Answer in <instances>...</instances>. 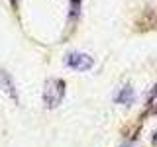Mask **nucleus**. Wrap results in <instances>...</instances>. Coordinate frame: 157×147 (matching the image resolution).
Segmentation results:
<instances>
[{
  "mask_svg": "<svg viewBox=\"0 0 157 147\" xmlns=\"http://www.w3.org/2000/svg\"><path fill=\"white\" fill-rule=\"evenodd\" d=\"M63 96H65V81L61 78H49L43 86V104L45 108L53 110L63 102Z\"/></svg>",
  "mask_w": 157,
  "mask_h": 147,
  "instance_id": "obj_1",
  "label": "nucleus"
},
{
  "mask_svg": "<svg viewBox=\"0 0 157 147\" xmlns=\"http://www.w3.org/2000/svg\"><path fill=\"white\" fill-rule=\"evenodd\" d=\"M65 63L67 67H71L73 71H90L92 67H94V61H92L90 55H86V53H69L65 57Z\"/></svg>",
  "mask_w": 157,
  "mask_h": 147,
  "instance_id": "obj_2",
  "label": "nucleus"
},
{
  "mask_svg": "<svg viewBox=\"0 0 157 147\" xmlns=\"http://www.w3.org/2000/svg\"><path fill=\"white\" fill-rule=\"evenodd\" d=\"M0 88H2V90L10 96V100H12V102H16V104L20 102L18 92H16V85H14L12 77H10L4 69H0Z\"/></svg>",
  "mask_w": 157,
  "mask_h": 147,
  "instance_id": "obj_3",
  "label": "nucleus"
},
{
  "mask_svg": "<svg viewBox=\"0 0 157 147\" xmlns=\"http://www.w3.org/2000/svg\"><path fill=\"white\" fill-rule=\"evenodd\" d=\"M134 90H132V86H124V88H120V92L114 96V100L118 102V104H126V106H130L132 102H134Z\"/></svg>",
  "mask_w": 157,
  "mask_h": 147,
  "instance_id": "obj_4",
  "label": "nucleus"
},
{
  "mask_svg": "<svg viewBox=\"0 0 157 147\" xmlns=\"http://www.w3.org/2000/svg\"><path fill=\"white\" fill-rule=\"evenodd\" d=\"M81 14V0H71V6H69V18L75 20Z\"/></svg>",
  "mask_w": 157,
  "mask_h": 147,
  "instance_id": "obj_5",
  "label": "nucleus"
},
{
  "mask_svg": "<svg viewBox=\"0 0 157 147\" xmlns=\"http://www.w3.org/2000/svg\"><path fill=\"white\" fill-rule=\"evenodd\" d=\"M155 98H157V85L153 86V90H151V94H149V102H151V100H155Z\"/></svg>",
  "mask_w": 157,
  "mask_h": 147,
  "instance_id": "obj_6",
  "label": "nucleus"
},
{
  "mask_svg": "<svg viewBox=\"0 0 157 147\" xmlns=\"http://www.w3.org/2000/svg\"><path fill=\"white\" fill-rule=\"evenodd\" d=\"M151 141H153V143H157V131L153 134V139H151Z\"/></svg>",
  "mask_w": 157,
  "mask_h": 147,
  "instance_id": "obj_7",
  "label": "nucleus"
}]
</instances>
